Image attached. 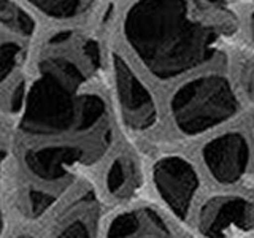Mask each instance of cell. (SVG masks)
Returning a JSON list of instances; mask_svg holds the SVG:
<instances>
[{
  "instance_id": "8992f818",
  "label": "cell",
  "mask_w": 254,
  "mask_h": 238,
  "mask_svg": "<svg viewBox=\"0 0 254 238\" xmlns=\"http://www.w3.org/2000/svg\"><path fill=\"white\" fill-rule=\"evenodd\" d=\"M206 169L219 182L242 178L250 162V146L242 133L230 132L211 140L202 151Z\"/></svg>"
},
{
  "instance_id": "2e32d148",
  "label": "cell",
  "mask_w": 254,
  "mask_h": 238,
  "mask_svg": "<svg viewBox=\"0 0 254 238\" xmlns=\"http://www.w3.org/2000/svg\"><path fill=\"white\" fill-rule=\"evenodd\" d=\"M53 203V197L42 192H32L30 194V210L34 214H42L48 206Z\"/></svg>"
},
{
  "instance_id": "7402d4cb",
  "label": "cell",
  "mask_w": 254,
  "mask_h": 238,
  "mask_svg": "<svg viewBox=\"0 0 254 238\" xmlns=\"http://www.w3.org/2000/svg\"><path fill=\"white\" fill-rule=\"evenodd\" d=\"M18 238H32V237H29V235H22V237H18Z\"/></svg>"
},
{
  "instance_id": "9c48e42d",
  "label": "cell",
  "mask_w": 254,
  "mask_h": 238,
  "mask_svg": "<svg viewBox=\"0 0 254 238\" xmlns=\"http://www.w3.org/2000/svg\"><path fill=\"white\" fill-rule=\"evenodd\" d=\"M30 5L54 19H71L87 10L92 0H27Z\"/></svg>"
},
{
  "instance_id": "9a60e30c",
  "label": "cell",
  "mask_w": 254,
  "mask_h": 238,
  "mask_svg": "<svg viewBox=\"0 0 254 238\" xmlns=\"http://www.w3.org/2000/svg\"><path fill=\"white\" fill-rule=\"evenodd\" d=\"M56 238H91V232L84 221L75 219V221L68 222Z\"/></svg>"
},
{
  "instance_id": "277c9868",
  "label": "cell",
  "mask_w": 254,
  "mask_h": 238,
  "mask_svg": "<svg viewBox=\"0 0 254 238\" xmlns=\"http://www.w3.org/2000/svg\"><path fill=\"white\" fill-rule=\"evenodd\" d=\"M113 70L118 99L126 124L137 130L148 129L156 121V105L151 94L118 54L113 56Z\"/></svg>"
},
{
  "instance_id": "5bb4252c",
  "label": "cell",
  "mask_w": 254,
  "mask_h": 238,
  "mask_svg": "<svg viewBox=\"0 0 254 238\" xmlns=\"http://www.w3.org/2000/svg\"><path fill=\"white\" fill-rule=\"evenodd\" d=\"M21 54V48L14 42H3L0 48V75L2 81L10 76V73L18 65V59Z\"/></svg>"
},
{
  "instance_id": "30bf717a",
  "label": "cell",
  "mask_w": 254,
  "mask_h": 238,
  "mask_svg": "<svg viewBox=\"0 0 254 238\" xmlns=\"http://www.w3.org/2000/svg\"><path fill=\"white\" fill-rule=\"evenodd\" d=\"M2 24L13 32L24 37H29L34 34L35 30V22L30 16L21 10V8L13 3L11 0H2Z\"/></svg>"
},
{
  "instance_id": "44dd1931",
  "label": "cell",
  "mask_w": 254,
  "mask_h": 238,
  "mask_svg": "<svg viewBox=\"0 0 254 238\" xmlns=\"http://www.w3.org/2000/svg\"><path fill=\"white\" fill-rule=\"evenodd\" d=\"M206 2H211V3H216V2H221V0H206Z\"/></svg>"
},
{
  "instance_id": "3957f363",
  "label": "cell",
  "mask_w": 254,
  "mask_h": 238,
  "mask_svg": "<svg viewBox=\"0 0 254 238\" xmlns=\"http://www.w3.org/2000/svg\"><path fill=\"white\" fill-rule=\"evenodd\" d=\"M170 107L178 129L197 135L235 116L238 102L224 76L206 75L183 84L173 94Z\"/></svg>"
},
{
  "instance_id": "5b68a950",
  "label": "cell",
  "mask_w": 254,
  "mask_h": 238,
  "mask_svg": "<svg viewBox=\"0 0 254 238\" xmlns=\"http://www.w3.org/2000/svg\"><path fill=\"white\" fill-rule=\"evenodd\" d=\"M154 181L159 194L180 218H185L197 190L194 167L181 157H167L156 164Z\"/></svg>"
},
{
  "instance_id": "ffe728a7",
  "label": "cell",
  "mask_w": 254,
  "mask_h": 238,
  "mask_svg": "<svg viewBox=\"0 0 254 238\" xmlns=\"http://www.w3.org/2000/svg\"><path fill=\"white\" fill-rule=\"evenodd\" d=\"M251 34H253V38H254V13L251 16Z\"/></svg>"
},
{
  "instance_id": "7c38bea8",
  "label": "cell",
  "mask_w": 254,
  "mask_h": 238,
  "mask_svg": "<svg viewBox=\"0 0 254 238\" xmlns=\"http://www.w3.org/2000/svg\"><path fill=\"white\" fill-rule=\"evenodd\" d=\"M140 224H141L140 211H130V213L121 214V216L113 222V226H111L108 238H140V229H138ZM164 234H167V232L157 234L156 237H151V235H146V232H145L141 238H164L162 237Z\"/></svg>"
},
{
  "instance_id": "8fae6325",
  "label": "cell",
  "mask_w": 254,
  "mask_h": 238,
  "mask_svg": "<svg viewBox=\"0 0 254 238\" xmlns=\"http://www.w3.org/2000/svg\"><path fill=\"white\" fill-rule=\"evenodd\" d=\"M133 167L126 159H116V161L110 165V170L107 173V186L110 192L113 194H126L133 182Z\"/></svg>"
},
{
  "instance_id": "ba28073f",
  "label": "cell",
  "mask_w": 254,
  "mask_h": 238,
  "mask_svg": "<svg viewBox=\"0 0 254 238\" xmlns=\"http://www.w3.org/2000/svg\"><path fill=\"white\" fill-rule=\"evenodd\" d=\"M81 157V149L71 146H48L29 151L24 161L35 177L48 181H56L65 178L67 170Z\"/></svg>"
},
{
  "instance_id": "6da1fadb",
  "label": "cell",
  "mask_w": 254,
  "mask_h": 238,
  "mask_svg": "<svg viewBox=\"0 0 254 238\" xmlns=\"http://www.w3.org/2000/svg\"><path fill=\"white\" fill-rule=\"evenodd\" d=\"M124 35L157 79H173L214 56L216 34L186 0H138L127 11Z\"/></svg>"
},
{
  "instance_id": "7a4b0ae2",
  "label": "cell",
  "mask_w": 254,
  "mask_h": 238,
  "mask_svg": "<svg viewBox=\"0 0 254 238\" xmlns=\"http://www.w3.org/2000/svg\"><path fill=\"white\" fill-rule=\"evenodd\" d=\"M83 75L73 62L54 58L42 62L40 76L27 95L21 129L32 135H54L78 122Z\"/></svg>"
},
{
  "instance_id": "4fadbf2b",
  "label": "cell",
  "mask_w": 254,
  "mask_h": 238,
  "mask_svg": "<svg viewBox=\"0 0 254 238\" xmlns=\"http://www.w3.org/2000/svg\"><path fill=\"white\" fill-rule=\"evenodd\" d=\"M107 115V108L99 95H83L81 108H79L78 125L81 130H89L97 125L103 116Z\"/></svg>"
},
{
  "instance_id": "52a82bcc",
  "label": "cell",
  "mask_w": 254,
  "mask_h": 238,
  "mask_svg": "<svg viewBox=\"0 0 254 238\" xmlns=\"http://www.w3.org/2000/svg\"><path fill=\"white\" fill-rule=\"evenodd\" d=\"M254 230V203L240 197H216L200 211V230L210 238L224 237L227 229Z\"/></svg>"
},
{
  "instance_id": "e0dca14e",
  "label": "cell",
  "mask_w": 254,
  "mask_h": 238,
  "mask_svg": "<svg viewBox=\"0 0 254 238\" xmlns=\"http://www.w3.org/2000/svg\"><path fill=\"white\" fill-rule=\"evenodd\" d=\"M24 92H26V83L19 81L14 86V89L10 95V102H8V110L11 113H18L22 108V102H24Z\"/></svg>"
},
{
  "instance_id": "ac0fdd59",
  "label": "cell",
  "mask_w": 254,
  "mask_h": 238,
  "mask_svg": "<svg viewBox=\"0 0 254 238\" xmlns=\"http://www.w3.org/2000/svg\"><path fill=\"white\" fill-rule=\"evenodd\" d=\"M240 79L243 86L246 87V91L254 94V67L251 65V62L240 63Z\"/></svg>"
},
{
  "instance_id": "d6986e66",
  "label": "cell",
  "mask_w": 254,
  "mask_h": 238,
  "mask_svg": "<svg viewBox=\"0 0 254 238\" xmlns=\"http://www.w3.org/2000/svg\"><path fill=\"white\" fill-rule=\"evenodd\" d=\"M84 53L87 56V59H89V62L92 63V67L97 68L99 63H100V51H99V46L95 42H86L84 45Z\"/></svg>"
}]
</instances>
